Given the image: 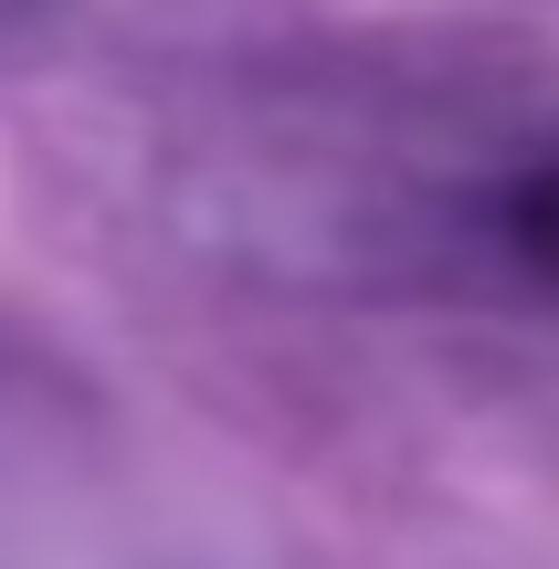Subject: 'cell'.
<instances>
[{
    "label": "cell",
    "instance_id": "6da1fadb",
    "mask_svg": "<svg viewBox=\"0 0 559 569\" xmlns=\"http://www.w3.org/2000/svg\"><path fill=\"white\" fill-rule=\"evenodd\" d=\"M507 253H518L528 274H549L559 284V159H539V169H518L507 180Z\"/></svg>",
    "mask_w": 559,
    "mask_h": 569
}]
</instances>
